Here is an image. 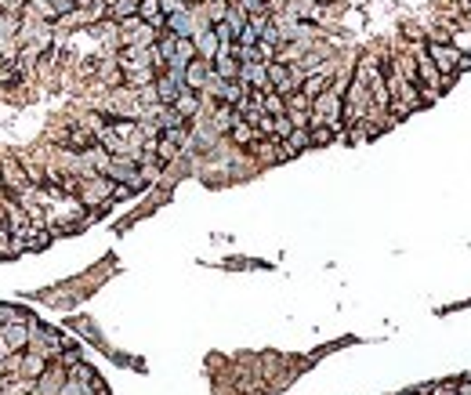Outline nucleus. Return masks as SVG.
<instances>
[{
    "label": "nucleus",
    "mask_w": 471,
    "mask_h": 395,
    "mask_svg": "<svg viewBox=\"0 0 471 395\" xmlns=\"http://www.w3.org/2000/svg\"><path fill=\"white\" fill-rule=\"evenodd\" d=\"M228 134H232L236 145H254V138H258V131H254V123H247L243 117H239L232 127H228Z\"/></svg>",
    "instance_id": "4468645a"
},
{
    "label": "nucleus",
    "mask_w": 471,
    "mask_h": 395,
    "mask_svg": "<svg viewBox=\"0 0 471 395\" xmlns=\"http://www.w3.org/2000/svg\"><path fill=\"white\" fill-rule=\"evenodd\" d=\"M326 84H330V80H326V76L319 73V76H309V80H304L301 87H304V95H309V98H315L319 91H326Z\"/></svg>",
    "instance_id": "412c9836"
},
{
    "label": "nucleus",
    "mask_w": 471,
    "mask_h": 395,
    "mask_svg": "<svg viewBox=\"0 0 471 395\" xmlns=\"http://www.w3.org/2000/svg\"><path fill=\"white\" fill-rule=\"evenodd\" d=\"M66 377H69V374H66V366L55 363L51 370L40 374V385H36V392H40V395H55V392L62 388V381H66Z\"/></svg>",
    "instance_id": "0eeeda50"
},
{
    "label": "nucleus",
    "mask_w": 471,
    "mask_h": 395,
    "mask_svg": "<svg viewBox=\"0 0 471 395\" xmlns=\"http://www.w3.org/2000/svg\"><path fill=\"white\" fill-rule=\"evenodd\" d=\"M207 76H210L207 58H193V62L185 66V87H193V91H196V87L207 84Z\"/></svg>",
    "instance_id": "9d476101"
},
{
    "label": "nucleus",
    "mask_w": 471,
    "mask_h": 395,
    "mask_svg": "<svg viewBox=\"0 0 471 395\" xmlns=\"http://www.w3.org/2000/svg\"><path fill=\"white\" fill-rule=\"evenodd\" d=\"M417 76H421V80H424V84L431 87V91H439L442 84H450L446 76H442V73L435 69V62H431L428 55H421V58H417Z\"/></svg>",
    "instance_id": "423d86ee"
},
{
    "label": "nucleus",
    "mask_w": 471,
    "mask_h": 395,
    "mask_svg": "<svg viewBox=\"0 0 471 395\" xmlns=\"http://www.w3.org/2000/svg\"><path fill=\"white\" fill-rule=\"evenodd\" d=\"M55 395H87V388H84V381H76V377L69 374L66 381H62V388H58Z\"/></svg>",
    "instance_id": "4be33fe9"
},
{
    "label": "nucleus",
    "mask_w": 471,
    "mask_h": 395,
    "mask_svg": "<svg viewBox=\"0 0 471 395\" xmlns=\"http://www.w3.org/2000/svg\"><path fill=\"white\" fill-rule=\"evenodd\" d=\"M193 44H196V55L200 58H214V55H218V36H214V29H200V33H193Z\"/></svg>",
    "instance_id": "1a4fd4ad"
},
{
    "label": "nucleus",
    "mask_w": 471,
    "mask_h": 395,
    "mask_svg": "<svg viewBox=\"0 0 471 395\" xmlns=\"http://www.w3.org/2000/svg\"><path fill=\"white\" fill-rule=\"evenodd\" d=\"M424 55L435 62V69L446 76V80H450L457 69H468V66H471L468 55H461V51H457L453 44H442V40H428V51H424Z\"/></svg>",
    "instance_id": "f257e3e1"
},
{
    "label": "nucleus",
    "mask_w": 471,
    "mask_h": 395,
    "mask_svg": "<svg viewBox=\"0 0 471 395\" xmlns=\"http://www.w3.org/2000/svg\"><path fill=\"white\" fill-rule=\"evenodd\" d=\"M22 8H25V0H0V11H4V15H22Z\"/></svg>",
    "instance_id": "b1692460"
},
{
    "label": "nucleus",
    "mask_w": 471,
    "mask_h": 395,
    "mask_svg": "<svg viewBox=\"0 0 471 395\" xmlns=\"http://www.w3.org/2000/svg\"><path fill=\"white\" fill-rule=\"evenodd\" d=\"M69 142H73V149H80V152H87V149L95 145V134H91V131H84V127H73Z\"/></svg>",
    "instance_id": "6ab92c4d"
},
{
    "label": "nucleus",
    "mask_w": 471,
    "mask_h": 395,
    "mask_svg": "<svg viewBox=\"0 0 471 395\" xmlns=\"http://www.w3.org/2000/svg\"><path fill=\"white\" fill-rule=\"evenodd\" d=\"M261 112H265V117H283V112H287V98L276 95V91H265L261 95Z\"/></svg>",
    "instance_id": "2eb2a0df"
},
{
    "label": "nucleus",
    "mask_w": 471,
    "mask_h": 395,
    "mask_svg": "<svg viewBox=\"0 0 471 395\" xmlns=\"http://www.w3.org/2000/svg\"><path fill=\"white\" fill-rule=\"evenodd\" d=\"M22 370H25V374H29V377H40V374L47 370V359H44V355H40V352H36V355H25V363H22Z\"/></svg>",
    "instance_id": "aec40b11"
},
{
    "label": "nucleus",
    "mask_w": 471,
    "mask_h": 395,
    "mask_svg": "<svg viewBox=\"0 0 471 395\" xmlns=\"http://www.w3.org/2000/svg\"><path fill=\"white\" fill-rule=\"evenodd\" d=\"M0 174H4V185H8L15 196L22 193V189H29V185H25V182H29V178H25V171L19 167L15 160H4V163H0Z\"/></svg>",
    "instance_id": "39448f33"
},
{
    "label": "nucleus",
    "mask_w": 471,
    "mask_h": 395,
    "mask_svg": "<svg viewBox=\"0 0 471 395\" xmlns=\"http://www.w3.org/2000/svg\"><path fill=\"white\" fill-rule=\"evenodd\" d=\"M112 200V178H84V185H80V203L84 207H98V203H106Z\"/></svg>",
    "instance_id": "f03ea898"
},
{
    "label": "nucleus",
    "mask_w": 471,
    "mask_h": 395,
    "mask_svg": "<svg viewBox=\"0 0 471 395\" xmlns=\"http://www.w3.org/2000/svg\"><path fill=\"white\" fill-rule=\"evenodd\" d=\"M290 131H294V123H290V117H287V112H283V117H276V127H272V134H276V138H287Z\"/></svg>",
    "instance_id": "5701e85b"
},
{
    "label": "nucleus",
    "mask_w": 471,
    "mask_h": 395,
    "mask_svg": "<svg viewBox=\"0 0 471 395\" xmlns=\"http://www.w3.org/2000/svg\"><path fill=\"white\" fill-rule=\"evenodd\" d=\"M287 4H290V15H294V19H304V22L323 19V4H319V0H287Z\"/></svg>",
    "instance_id": "6e6552de"
},
{
    "label": "nucleus",
    "mask_w": 471,
    "mask_h": 395,
    "mask_svg": "<svg viewBox=\"0 0 471 395\" xmlns=\"http://www.w3.org/2000/svg\"><path fill=\"white\" fill-rule=\"evenodd\" d=\"M171 109H178L182 117H196V112H200V95L193 91V87H185V91L171 101Z\"/></svg>",
    "instance_id": "ddd939ff"
},
{
    "label": "nucleus",
    "mask_w": 471,
    "mask_h": 395,
    "mask_svg": "<svg viewBox=\"0 0 471 395\" xmlns=\"http://www.w3.org/2000/svg\"><path fill=\"white\" fill-rule=\"evenodd\" d=\"M0 337H4V345L11 352H22L25 345H29V326H25L22 315H11V320L4 323V330H0Z\"/></svg>",
    "instance_id": "7ed1b4c3"
},
{
    "label": "nucleus",
    "mask_w": 471,
    "mask_h": 395,
    "mask_svg": "<svg viewBox=\"0 0 471 395\" xmlns=\"http://www.w3.org/2000/svg\"><path fill=\"white\" fill-rule=\"evenodd\" d=\"M138 19L149 22L152 29H163V19H167V11H163V0H138Z\"/></svg>",
    "instance_id": "20e7f679"
},
{
    "label": "nucleus",
    "mask_w": 471,
    "mask_h": 395,
    "mask_svg": "<svg viewBox=\"0 0 471 395\" xmlns=\"http://www.w3.org/2000/svg\"><path fill=\"white\" fill-rule=\"evenodd\" d=\"M287 112H304V117H312V98L304 95V91L287 95Z\"/></svg>",
    "instance_id": "f3484780"
},
{
    "label": "nucleus",
    "mask_w": 471,
    "mask_h": 395,
    "mask_svg": "<svg viewBox=\"0 0 471 395\" xmlns=\"http://www.w3.org/2000/svg\"><path fill=\"white\" fill-rule=\"evenodd\" d=\"M106 15L112 22L131 19V15H138V0H106Z\"/></svg>",
    "instance_id": "f8f14e48"
},
{
    "label": "nucleus",
    "mask_w": 471,
    "mask_h": 395,
    "mask_svg": "<svg viewBox=\"0 0 471 395\" xmlns=\"http://www.w3.org/2000/svg\"><path fill=\"white\" fill-rule=\"evenodd\" d=\"M163 25L174 33V36H193V15L182 8V11H171L167 19H163Z\"/></svg>",
    "instance_id": "9b49d317"
},
{
    "label": "nucleus",
    "mask_w": 471,
    "mask_h": 395,
    "mask_svg": "<svg viewBox=\"0 0 471 395\" xmlns=\"http://www.w3.org/2000/svg\"><path fill=\"white\" fill-rule=\"evenodd\" d=\"M236 120H239V112H236L232 106H221L218 112H214V131H228Z\"/></svg>",
    "instance_id": "a211bd4d"
},
{
    "label": "nucleus",
    "mask_w": 471,
    "mask_h": 395,
    "mask_svg": "<svg viewBox=\"0 0 471 395\" xmlns=\"http://www.w3.org/2000/svg\"><path fill=\"white\" fill-rule=\"evenodd\" d=\"M309 138H312V145H330L337 138V131L330 123H309Z\"/></svg>",
    "instance_id": "dca6fc26"
}]
</instances>
